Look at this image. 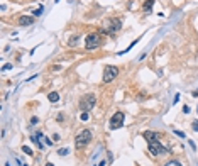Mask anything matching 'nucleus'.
<instances>
[{"instance_id":"nucleus-1","label":"nucleus","mask_w":198,"mask_h":166,"mask_svg":"<svg viewBox=\"0 0 198 166\" xmlns=\"http://www.w3.org/2000/svg\"><path fill=\"white\" fill-rule=\"evenodd\" d=\"M120 27H122V20H120V19H117V17H108V19L103 20L102 31L105 32V34H108V36H113V34H117V32L120 31Z\"/></svg>"},{"instance_id":"nucleus-2","label":"nucleus","mask_w":198,"mask_h":166,"mask_svg":"<svg viewBox=\"0 0 198 166\" xmlns=\"http://www.w3.org/2000/svg\"><path fill=\"white\" fill-rule=\"evenodd\" d=\"M102 44V37H100L98 32H91V34L86 36V41H85V49L86 51H93Z\"/></svg>"},{"instance_id":"nucleus-3","label":"nucleus","mask_w":198,"mask_h":166,"mask_svg":"<svg viewBox=\"0 0 198 166\" xmlns=\"http://www.w3.org/2000/svg\"><path fill=\"white\" fill-rule=\"evenodd\" d=\"M95 103H96V95L95 93H86V95H83L81 100H80V109L88 112L95 107Z\"/></svg>"},{"instance_id":"nucleus-4","label":"nucleus","mask_w":198,"mask_h":166,"mask_svg":"<svg viewBox=\"0 0 198 166\" xmlns=\"http://www.w3.org/2000/svg\"><path fill=\"white\" fill-rule=\"evenodd\" d=\"M90 141H91V131L90 129H83V131H80L76 134L75 144H76V148H85Z\"/></svg>"},{"instance_id":"nucleus-5","label":"nucleus","mask_w":198,"mask_h":166,"mask_svg":"<svg viewBox=\"0 0 198 166\" xmlns=\"http://www.w3.org/2000/svg\"><path fill=\"white\" fill-rule=\"evenodd\" d=\"M117 75H119V68L117 66H105L103 70V83H110L112 80H115Z\"/></svg>"},{"instance_id":"nucleus-6","label":"nucleus","mask_w":198,"mask_h":166,"mask_svg":"<svg viewBox=\"0 0 198 166\" xmlns=\"http://www.w3.org/2000/svg\"><path fill=\"white\" fill-rule=\"evenodd\" d=\"M124 119H125V115H124V112H115V114L112 115V119H110V129H120L122 126H124Z\"/></svg>"},{"instance_id":"nucleus-7","label":"nucleus","mask_w":198,"mask_h":166,"mask_svg":"<svg viewBox=\"0 0 198 166\" xmlns=\"http://www.w3.org/2000/svg\"><path fill=\"white\" fill-rule=\"evenodd\" d=\"M149 153L153 156H159V154H164V153H168V151L161 144V141H153V143H149Z\"/></svg>"},{"instance_id":"nucleus-8","label":"nucleus","mask_w":198,"mask_h":166,"mask_svg":"<svg viewBox=\"0 0 198 166\" xmlns=\"http://www.w3.org/2000/svg\"><path fill=\"white\" fill-rule=\"evenodd\" d=\"M142 136H144V139L147 141V143H153V141H159V137H163L161 134H158V132H153V131H146Z\"/></svg>"},{"instance_id":"nucleus-9","label":"nucleus","mask_w":198,"mask_h":166,"mask_svg":"<svg viewBox=\"0 0 198 166\" xmlns=\"http://www.w3.org/2000/svg\"><path fill=\"white\" fill-rule=\"evenodd\" d=\"M19 24L20 26H31V24H34V17H31V15H20Z\"/></svg>"},{"instance_id":"nucleus-10","label":"nucleus","mask_w":198,"mask_h":166,"mask_svg":"<svg viewBox=\"0 0 198 166\" xmlns=\"http://www.w3.org/2000/svg\"><path fill=\"white\" fill-rule=\"evenodd\" d=\"M80 39H81V34H73L68 39V46L70 48H76L78 46V43H80Z\"/></svg>"},{"instance_id":"nucleus-11","label":"nucleus","mask_w":198,"mask_h":166,"mask_svg":"<svg viewBox=\"0 0 198 166\" xmlns=\"http://www.w3.org/2000/svg\"><path fill=\"white\" fill-rule=\"evenodd\" d=\"M154 2H156V0H147V2L144 3V5H142V9H144V10L147 12V14H149V12L153 10V5H154Z\"/></svg>"},{"instance_id":"nucleus-12","label":"nucleus","mask_w":198,"mask_h":166,"mask_svg":"<svg viewBox=\"0 0 198 166\" xmlns=\"http://www.w3.org/2000/svg\"><path fill=\"white\" fill-rule=\"evenodd\" d=\"M48 98H49V102H58V100H60V95H58V92H51V93H49L48 95Z\"/></svg>"},{"instance_id":"nucleus-13","label":"nucleus","mask_w":198,"mask_h":166,"mask_svg":"<svg viewBox=\"0 0 198 166\" xmlns=\"http://www.w3.org/2000/svg\"><path fill=\"white\" fill-rule=\"evenodd\" d=\"M58 154H60V156H68L70 154V149L68 148H60V149H58Z\"/></svg>"},{"instance_id":"nucleus-14","label":"nucleus","mask_w":198,"mask_h":166,"mask_svg":"<svg viewBox=\"0 0 198 166\" xmlns=\"http://www.w3.org/2000/svg\"><path fill=\"white\" fill-rule=\"evenodd\" d=\"M164 166H181V163L180 161H176V159H171V161H168Z\"/></svg>"},{"instance_id":"nucleus-15","label":"nucleus","mask_w":198,"mask_h":166,"mask_svg":"<svg viewBox=\"0 0 198 166\" xmlns=\"http://www.w3.org/2000/svg\"><path fill=\"white\" fill-rule=\"evenodd\" d=\"M22 151L26 153V154H29V156H32V149L31 148H27V146H22Z\"/></svg>"},{"instance_id":"nucleus-16","label":"nucleus","mask_w":198,"mask_h":166,"mask_svg":"<svg viewBox=\"0 0 198 166\" xmlns=\"http://www.w3.org/2000/svg\"><path fill=\"white\" fill-rule=\"evenodd\" d=\"M32 14H34V15H36V17H39V15H41V14H43V5H41V7H39V9H36L34 12H32Z\"/></svg>"},{"instance_id":"nucleus-17","label":"nucleus","mask_w":198,"mask_h":166,"mask_svg":"<svg viewBox=\"0 0 198 166\" xmlns=\"http://www.w3.org/2000/svg\"><path fill=\"white\" fill-rule=\"evenodd\" d=\"M191 129L195 132H198V120H193V122H191Z\"/></svg>"},{"instance_id":"nucleus-18","label":"nucleus","mask_w":198,"mask_h":166,"mask_svg":"<svg viewBox=\"0 0 198 166\" xmlns=\"http://www.w3.org/2000/svg\"><path fill=\"white\" fill-rule=\"evenodd\" d=\"M175 134L178 136V137H185V132H181V131H178V129L175 131Z\"/></svg>"},{"instance_id":"nucleus-19","label":"nucleus","mask_w":198,"mask_h":166,"mask_svg":"<svg viewBox=\"0 0 198 166\" xmlns=\"http://www.w3.org/2000/svg\"><path fill=\"white\" fill-rule=\"evenodd\" d=\"M88 117H90L88 112H83V114H81V120H88Z\"/></svg>"},{"instance_id":"nucleus-20","label":"nucleus","mask_w":198,"mask_h":166,"mask_svg":"<svg viewBox=\"0 0 198 166\" xmlns=\"http://www.w3.org/2000/svg\"><path fill=\"white\" fill-rule=\"evenodd\" d=\"M7 70H12V65H10V63L3 65V71H7Z\"/></svg>"},{"instance_id":"nucleus-21","label":"nucleus","mask_w":198,"mask_h":166,"mask_svg":"<svg viewBox=\"0 0 198 166\" xmlns=\"http://www.w3.org/2000/svg\"><path fill=\"white\" fill-rule=\"evenodd\" d=\"M183 112H185V114H190V107L185 105V107H183Z\"/></svg>"},{"instance_id":"nucleus-22","label":"nucleus","mask_w":198,"mask_h":166,"mask_svg":"<svg viewBox=\"0 0 198 166\" xmlns=\"http://www.w3.org/2000/svg\"><path fill=\"white\" fill-rule=\"evenodd\" d=\"M53 70H54V71H60L61 66H60V65H54V66H53Z\"/></svg>"},{"instance_id":"nucleus-23","label":"nucleus","mask_w":198,"mask_h":166,"mask_svg":"<svg viewBox=\"0 0 198 166\" xmlns=\"http://www.w3.org/2000/svg\"><path fill=\"white\" fill-rule=\"evenodd\" d=\"M180 102V95H176V97H175V100H173V103H175V105H176V103H178Z\"/></svg>"},{"instance_id":"nucleus-24","label":"nucleus","mask_w":198,"mask_h":166,"mask_svg":"<svg viewBox=\"0 0 198 166\" xmlns=\"http://www.w3.org/2000/svg\"><path fill=\"white\" fill-rule=\"evenodd\" d=\"M31 124H32V126H34V124H37V117H32V119H31Z\"/></svg>"},{"instance_id":"nucleus-25","label":"nucleus","mask_w":198,"mask_h":166,"mask_svg":"<svg viewBox=\"0 0 198 166\" xmlns=\"http://www.w3.org/2000/svg\"><path fill=\"white\" fill-rule=\"evenodd\" d=\"M105 164H107V163H105V161H102V163H100L98 166H105Z\"/></svg>"},{"instance_id":"nucleus-26","label":"nucleus","mask_w":198,"mask_h":166,"mask_svg":"<svg viewBox=\"0 0 198 166\" xmlns=\"http://www.w3.org/2000/svg\"><path fill=\"white\" fill-rule=\"evenodd\" d=\"M46 166H54L53 163H46Z\"/></svg>"}]
</instances>
